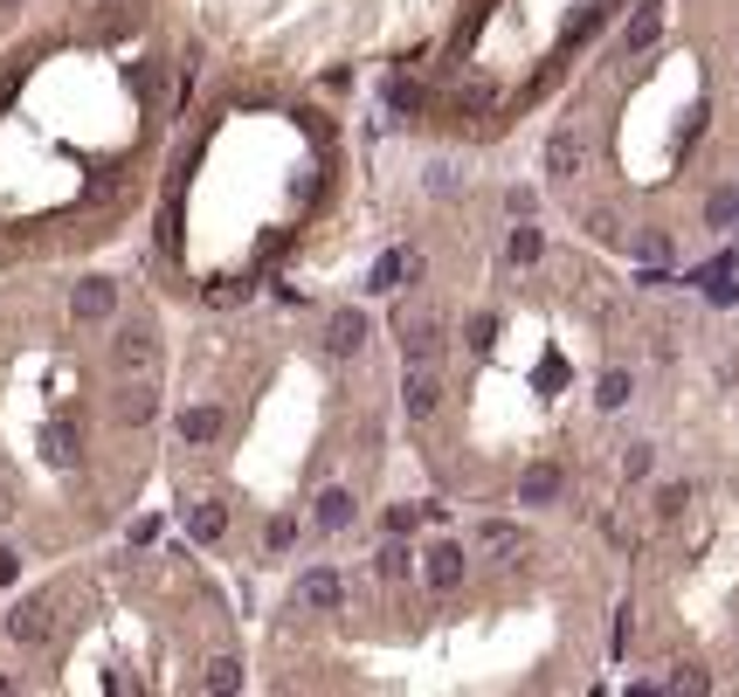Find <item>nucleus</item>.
I'll return each mask as SVG.
<instances>
[{
	"label": "nucleus",
	"instance_id": "nucleus-13",
	"mask_svg": "<svg viewBox=\"0 0 739 697\" xmlns=\"http://www.w3.org/2000/svg\"><path fill=\"white\" fill-rule=\"evenodd\" d=\"M443 339V325L428 318V312H401V352L407 359H428V346Z\"/></svg>",
	"mask_w": 739,
	"mask_h": 697
},
{
	"label": "nucleus",
	"instance_id": "nucleus-23",
	"mask_svg": "<svg viewBox=\"0 0 739 697\" xmlns=\"http://www.w3.org/2000/svg\"><path fill=\"white\" fill-rule=\"evenodd\" d=\"M684 504H692V483H664L656 490V519H684Z\"/></svg>",
	"mask_w": 739,
	"mask_h": 697
},
{
	"label": "nucleus",
	"instance_id": "nucleus-16",
	"mask_svg": "<svg viewBox=\"0 0 739 697\" xmlns=\"http://www.w3.org/2000/svg\"><path fill=\"white\" fill-rule=\"evenodd\" d=\"M373 574H380V580H407V574H415V553H407V546H401V532H394V538H388V546H380V553H373Z\"/></svg>",
	"mask_w": 739,
	"mask_h": 697
},
{
	"label": "nucleus",
	"instance_id": "nucleus-27",
	"mask_svg": "<svg viewBox=\"0 0 739 697\" xmlns=\"http://www.w3.org/2000/svg\"><path fill=\"white\" fill-rule=\"evenodd\" d=\"M622 477H629V483H643V477H650V443H629V456H622Z\"/></svg>",
	"mask_w": 739,
	"mask_h": 697
},
{
	"label": "nucleus",
	"instance_id": "nucleus-1",
	"mask_svg": "<svg viewBox=\"0 0 739 697\" xmlns=\"http://www.w3.org/2000/svg\"><path fill=\"white\" fill-rule=\"evenodd\" d=\"M111 367H118V373H132V380H139V373H152V367H160V339H152L145 325H124L118 339H111Z\"/></svg>",
	"mask_w": 739,
	"mask_h": 697
},
{
	"label": "nucleus",
	"instance_id": "nucleus-30",
	"mask_svg": "<svg viewBox=\"0 0 739 697\" xmlns=\"http://www.w3.org/2000/svg\"><path fill=\"white\" fill-rule=\"evenodd\" d=\"M388 97H394V111H415V105H422V90H415V84H394Z\"/></svg>",
	"mask_w": 739,
	"mask_h": 697
},
{
	"label": "nucleus",
	"instance_id": "nucleus-15",
	"mask_svg": "<svg viewBox=\"0 0 739 697\" xmlns=\"http://www.w3.org/2000/svg\"><path fill=\"white\" fill-rule=\"evenodd\" d=\"M553 498H559V470L553 462H532L519 477V504H553Z\"/></svg>",
	"mask_w": 739,
	"mask_h": 697
},
{
	"label": "nucleus",
	"instance_id": "nucleus-2",
	"mask_svg": "<svg viewBox=\"0 0 739 697\" xmlns=\"http://www.w3.org/2000/svg\"><path fill=\"white\" fill-rule=\"evenodd\" d=\"M111 312H118V283H105V276H84V283L69 291V318H76V325H105Z\"/></svg>",
	"mask_w": 739,
	"mask_h": 697
},
{
	"label": "nucleus",
	"instance_id": "nucleus-21",
	"mask_svg": "<svg viewBox=\"0 0 739 697\" xmlns=\"http://www.w3.org/2000/svg\"><path fill=\"white\" fill-rule=\"evenodd\" d=\"M228 532V504H194V538H221Z\"/></svg>",
	"mask_w": 739,
	"mask_h": 697
},
{
	"label": "nucleus",
	"instance_id": "nucleus-19",
	"mask_svg": "<svg viewBox=\"0 0 739 697\" xmlns=\"http://www.w3.org/2000/svg\"><path fill=\"white\" fill-rule=\"evenodd\" d=\"M698 291H705L711 304H732V297H739V283H732V263H705V270H698Z\"/></svg>",
	"mask_w": 739,
	"mask_h": 697
},
{
	"label": "nucleus",
	"instance_id": "nucleus-8",
	"mask_svg": "<svg viewBox=\"0 0 739 697\" xmlns=\"http://www.w3.org/2000/svg\"><path fill=\"white\" fill-rule=\"evenodd\" d=\"M325 346H333L339 359H352V352L367 346V318L352 312V304H346V312H333V318H325Z\"/></svg>",
	"mask_w": 739,
	"mask_h": 697
},
{
	"label": "nucleus",
	"instance_id": "nucleus-31",
	"mask_svg": "<svg viewBox=\"0 0 739 697\" xmlns=\"http://www.w3.org/2000/svg\"><path fill=\"white\" fill-rule=\"evenodd\" d=\"M249 291H242V283H221V291H208V304H221V312H228V304H242Z\"/></svg>",
	"mask_w": 739,
	"mask_h": 697
},
{
	"label": "nucleus",
	"instance_id": "nucleus-33",
	"mask_svg": "<svg viewBox=\"0 0 739 697\" xmlns=\"http://www.w3.org/2000/svg\"><path fill=\"white\" fill-rule=\"evenodd\" d=\"M8 511H14V498H8V490H0V525H8Z\"/></svg>",
	"mask_w": 739,
	"mask_h": 697
},
{
	"label": "nucleus",
	"instance_id": "nucleus-32",
	"mask_svg": "<svg viewBox=\"0 0 739 697\" xmlns=\"http://www.w3.org/2000/svg\"><path fill=\"white\" fill-rule=\"evenodd\" d=\"M21 574V553H0V580H14Z\"/></svg>",
	"mask_w": 739,
	"mask_h": 697
},
{
	"label": "nucleus",
	"instance_id": "nucleus-18",
	"mask_svg": "<svg viewBox=\"0 0 739 697\" xmlns=\"http://www.w3.org/2000/svg\"><path fill=\"white\" fill-rule=\"evenodd\" d=\"M504 255H512L519 270H525V263H540V255H546V236H540L532 221H519V228H512V242H504Z\"/></svg>",
	"mask_w": 739,
	"mask_h": 697
},
{
	"label": "nucleus",
	"instance_id": "nucleus-10",
	"mask_svg": "<svg viewBox=\"0 0 739 697\" xmlns=\"http://www.w3.org/2000/svg\"><path fill=\"white\" fill-rule=\"evenodd\" d=\"M339 566H312V574L297 580V608H339Z\"/></svg>",
	"mask_w": 739,
	"mask_h": 697
},
{
	"label": "nucleus",
	"instance_id": "nucleus-22",
	"mask_svg": "<svg viewBox=\"0 0 739 697\" xmlns=\"http://www.w3.org/2000/svg\"><path fill=\"white\" fill-rule=\"evenodd\" d=\"M491 339H498V318H491V312H477V318L464 325V346H470V352H491Z\"/></svg>",
	"mask_w": 739,
	"mask_h": 697
},
{
	"label": "nucleus",
	"instance_id": "nucleus-25",
	"mask_svg": "<svg viewBox=\"0 0 739 697\" xmlns=\"http://www.w3.org/2000/svg\"><path fill=\"white\" fill-rule=\"evenodd\" d=\"M622 42H629V48H650V42H656V8H635V21H629Z\"/></svg>",
	"mask_w": 739,
	"mask_h": 697
},
{
	"label": "nucleus",
	"instance_id": "nucleus-20",
	"mask_svg": "<svg viewBox=\"0 0 739 697\" xmlns=\"http://www.w3.org/2000/svg\"><path fill=\"white\" fill-rule=\"evenodd\" d=\"M732 215H739V187H719V194L705 200V221L711 228H732Z\"/></svg>",
	"mask_w": 739,
	"mask_h": 697
},
{
	"label": "nucleus",
	"instance_id": "nucleus-29",
	"mask_svg": "<svg viewBox=\"0 0 739 697\" xmlns=\"http://www.w3.org/2000/svg\"><path fill=\"white\" fill-rule=\"evenodd\" d=\"M456 105H464V111H483V105H491V84H470L464 97H456Z\"/></svg>",
	"mask_w": 739,
	"mask_h": 697
},
{
	"label": "nucleus",
	"instance_id": "nucleus-24",
	"mask_svg": "<svg viewBox=\"0 0 739 697\" xmlns=\"http://www.w3.org/2000/svg\"><path fill=\"white\" fill-rule=\"evenodd\" d=\"M208 690H242V663L236 656H215L208 663Z\"/></svg>",
	"mask_w": 739,
	"mask_h": 697
},
{
	"label": "nucleus",
	"instance_id": "nucleus-26",
	"mask_svg": "<svg viewBox=\"0 0 739 697\" xmlns=\"http://www.w3.org/2000/svg\"><path fill=\"white\" fill-rule=\"evenodd\" d=\"M595 401H601V407H622V401H629V373H622V367L601 373V394H595Z\"/></svg>",
	"mask_w": 739,
	"mask_h": 697
},
{
	"label": "nucleus",
	"instance_id": "nucleus-14",
	"mask_svg": "<svg viewBox=\"0 0 739 697\" xmlns=\"http://www.w3.org/2000/svg\"><path fill=\"white\" fill-rule=\"evenodd\" d=\"M415 263H422L415 249H388V255H380V263L367 270V291H394L401 276H415Z\"/></svg>",
	"mask_w": 739,
	"mask_h": 697
},
{
	"label": "nucleus",
	"instance_id": "nucleus-28",
	"mask_svg": "<svg viewBox=\"0 0 739 697\" xmlns=\"http://www.w3.org/2000/svg\"><path fill=\"white\" fill-rule=\"evenodd\" d=\"M291 538H297V525H291V519H270V525H263V546H270V553H284Z\"/></svg>",
	"mask_w": 739,
	"mask_h": 697
},
{
	"label": "nucleus",
	"instance_id": "nucleus-11",
	"mask_svg": "<svg viewBox=\"0 0 739 697\" xmlns=\"http://www.w3.org/2000/svg\"><path fill=\"white\" fill-rule=\"evenodd\" d=\"M477 546L491 553V559H512V553H525V525H512V519H483V525H477Z\"/></svg>",
	"mask_w": 739,
	"mask_h": 697
},
{
	"label": "nucleus",
	"instance_id": "nucleus-3",
	"mask_svg": "<svg viewBox=\"0 0 739 697\" xmlns=\"http://www.w3.org/2000/svg\"><path fill=\"white\" fill-rule=\"evenodd\" d=\"M8 635H14V642H29V650H35V642H48V635H56V601H48V593L21 601V608L8 614Z\"/></svg>",
	"mask_w": 739,
	"mask_h": 697
},
{
	"label": "nucleus",
	"instance_id": "nucleus-17",
	"mask_svg": "<svg viewBox=\"0 0 739 697\" xmlns=\"http://www.w3.org/2000/svg\"><path fill=\"white\" fill-rule=\"evenodd\" d=\"M312 519H318V532H346L352 525V498L346 490H325V498L312 504Z\"/></svg>",
	"mask_w": 739,
	"mask_h": 697
},
{
	"label": "nucleus",
	"instance_id": "nucleus-6",
	"mask_svg": "<svg viewBox=\"0 0 739 697\" xmlns=\"http://www.w3.org/2000/svg\"><path fill=\"white\" fill-rule=\"evenodd\" d=\"M42 456L56 462V470H69V462L84 456V428H76V415H56V422L42 428Z\"/></svg>",
	"mask_w": 739,
	"mask_h": 697
},
{
	"label": "nucleus",
	"instance_id": "nucleus-9",
	"mask_svg": "<svg viewBox=\"0 0 739 697\" xmlns=\"http://www.w3.org/2000/svg\"><path fill=\"white\" fill-rule=\"evenodd\" d=\"M228 428V415H221V407L215 401H194V407H181V443H215V435Z\"/></svg>",
	"mask_w": 739,
	"mask_h": 697
},
{
	"label": "nucleus",
	"instance_id": "nucleus-7",
	"mask_svg": "<svg viewBox=\"0 0 739 697\" xmlns=\"http://www.w3.org/2000/svg\"><path fill=\"white\" fill-rule=\"evenodd\" d=\"M111 415L124 422V428H145L152 415H160V394H152L145 380H132V386H118V401H111Z\"/></svg>",
	"mask_w": 739,
	"mask_h": 697
},
{
	"label": "nucleus",
	"instance_id": "nucleus-4",
	"mask_svg": "<svg viewBox=\"0 0 739 697\" xmlns=\"http://www.w3.org/2000/svg\"><path fill=\"white\" fill-rule=\"evenodd\" d=\"M443 394V373L428 367V359H407V373H401V401H407V415H428Z\"/></svg>",
	"mask_w": 739,
	"mask_h": 697
},
{
	"label": "nucleus",
	"instance_id": "nucleus-34",
	"mask_svg": "<svg viewBox=\"0 0 739 697\" xmlns=\"http://www.w3.org/2000/svg\"><path fill=\"white\" fill-rule=\"evenodd\" d=\"M0 8H21V0H0Z\"/></svg>",
	"mask_w": 739,
	"mask_h": 697
},
{
	"label": "nucleus",
	"instance_id": "nucleus-12",
	"mask_svg": "<svg viewBox=\"0 0 739 697\" xmlns=\"http://www.w3.org/2000/svg\"><path fill=\"white\" fill-rule=\"evenodd\" d=\"M422 574H428V587H436V593H449L456 580H464V546H428L422 553Z\"/></svg>",
	"mask_w": 739,
	"mask_h": 697
},
{
	"label": "nucleus",
	"instance_id": "nucleus-5",
	"mask_svg": "<svg viewBox=\"0 0 739 697\" xmlns=\"http://www.w3.org/2000/svg\"><path fill=\"white\" fill-rule=\"evenodd\" d=\"M580 160H588V139H580L574 124H559V132L546 139V173H553V179H574Z\"/></svg>",
	"mask_w": 739,
	"mask_h": 697
}]
</instances>
